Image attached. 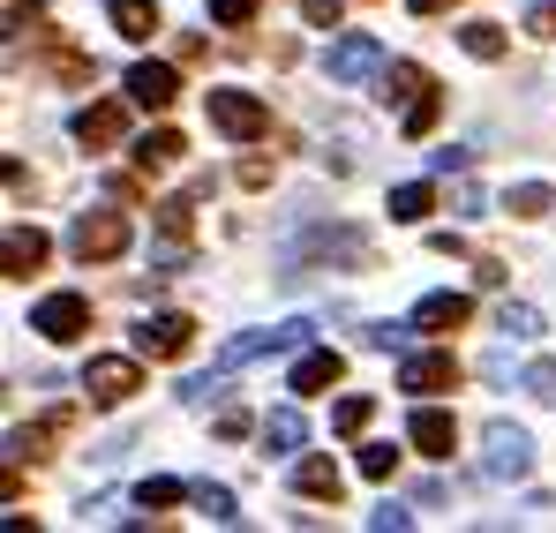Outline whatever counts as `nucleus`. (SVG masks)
Masks as SVG:
<instances>
[{"label":"nucleus","instance_id":"f257e3e1","mask_svg":"<svg viewBox=\"0 0 556 533\" xmlns=\"http://www.w3.org/2000/svg\"><path fill=\"white\" fill-rule=\"evenodd\" d=\"M481 473L489 481H527L534 473V436L511 429V421H489L481 429Z\"/></svg>","mask_w":556,"mask_h":533},{"label":"nucleus","instance_id":"f03ea898","mask_svg":"<svg viewBox=\"0 0 556 533\" xmlns=\"http://www.w3.org/2000/svg\"><path fill=\"white\" fill-rule=\"evenodd\" d=\"M128 249V218L121 211H84L76 226H68V256L76 264H113Z\"/></svg>","mask_w":556,"mask_h":533},{"label":"nucleus","instance_id":"7ed1b4c3","mask_svg":"<svg viewBox=\"0 0 556 533\" xmlns=\"http://www.w3.org/2000/svg\"><path fill=\"white\" fill-rule=\"evenodd\" d=\"M211 120H218V136H233V143H256V136L271 128L264 98H249V90H211Z\"/></svg>","mask_w":556,"mask_h":533},{"label":"nucleus","instance_id":"20e7f679","mask_svg":"<svg viewBox=\"0 0 556 533\" xmlns=\"http://www.w3.org/2000/svg\"><path fill=\"white\" fill-rule=\"evenodd\" d=\"M84 323H91V301H84V293H46V301L30 308V331H38V339H53V346L84 339Z\"/></svg>","mask_w":556,"mask_h":533},{"label":"nucleus","instance_id":"39448f33","mask_svg":"<svg viewBox=\"0 0 556 533\" xmlns=\"http://www.w3.org/2000/svg\"><path fill=\"white\" fill-rule=\"evenodd\" d=\"M84 391H91V406H121V398L143 391V368L128 354H98L91 368H84Z\"/></svg>","mask_w":556,"mask_h":533},{"label":"nucleus","instance_id":"423d86ee","mask_svg":"<svg viewBox=\"0 0 556 533\" xmlns=\"http://www.w3.org/2000/svg\"><path fill=\"white\" fill-rule=\"evenodd\" d=\"M452 383H459V360L444 354V346L399 360V391H414V398H437V391H452Z\"/></svg>","mask_w":556,"mask_h":533},{"label":"nucleus","instance_id":"0eeeda50","mask_svg":"<svg viewBox=\"0 0 556 533\" xmlns=\"http://www.w3.org/2000/svg\"><path fill=\"white\" fill-rule=\"evenodd\" d=\"M121 90H128V105H143V113H166V105L181 98V68H166V61H136Z\"/></svg>","mask_w":556,"mask_h":533},{"label":"nucleus","instance_id":"6e6552de","mask_svg":"<svg viewBox=\"0 0 556 533\" xmlns=\"http://www.w3.org/2000/svg\"><path fill=\"white\" fill-rule=\"evenodd\" d=\"M188 346H195V323L188 316H143L136 323V354L143 360H181Z\"/></svg>","mask_w":556,"mask_h":533},{"label":"nucleus","instance_id":"1a4fd4ad","mask_svg":"<svg viewBox=\"0 0 556 533\" xmlns=\"http://www.w3.org/2000/svg\"><path fill=\"white\" fill-rule=\"evenodd\" d=\"M324 68H331V84H369V76H383V46L376 38H339L324 53Z\"/></svg>","mask_w":556,"mask_h":533},{"label":"nucleus","instance_id":"9d476101","mask_svg":"<svg viewBox=\"0 0 556 533\" xmlns=\"http://www.w3.org/2000/svg\"><path fill=\"white\" fill-rule=\"evenodd\" d=\"M406 444L421 450V458H452V444H459V421H452L444 406H414V421H406Z\"/></svg>","mask_w":556,"mask_h":533},{"label":"nucleus","instance_id":"9b49d317","mask_svg":"<svg viewBox=\"0 0 556 533\" xmlns=\"http://www.w3.org/2000/svg\"><path fill=\"white\" fill-rule=\"evenodd\" d=\"M308 339V323H271V331H249V339H233L226 346V368H249V360H264V354H293Z\"/></svg>","mask_w":556,"mask_h":533},{"label":"nucleus","instance_id":"f8f14e48","mask_svg":"<svg viewBox=\"0 0 556 533\" xmlns=\"http://www.w3.org/2000/svg\"><path fill=\"white\" fill-rule=\"evenodd\" d=\"M53 256V241L38 233V226H15V233H0V278H30V270Z\"/></svg>","mask_w":556,"mask_h":533},{"label":"nucleus","instance_id":"ddd939ff","mask_svg":"<svg viewBox=\"0 0 556 533\" xmlns=\"http://www.w3.org/2000/svg\"><path fill=\"white\" fill-rule=\"evenodd\" d=\"M466 316H473L466 293H421V301H414V331H459Z\"/></svg>","mask_w":556,"mask_h":533},{"label":"nucleus","instance_id":"4468645a","mask_svg":"<svg viewBox=\"0 0 556 533\" xmlns=\"http://www.w3.org/2000/svg\"><path fill=\"white\" fill-rule=\"evenodd\" d=\"M76 143H91V151H105V143H121V98H105V105H84L76 120Z\"/></svg>","mask_w":556,"mask_h":533},{"label":"nucleus","instance_id":"2eb2a0df","mask_svg":"<svg viewBox=\"0 0 556 533\" xmlns=\"http://www.w3.org/2000/svg\"><path fill=\"white\" fill-rule=\"evenodd\" d=\"M339 376H346V360H339V354H324V346L293 360V391H301V398H308V391H331Z\"/></svg>","mask_w":556,"mask_h":533},{"label":"nucleus","instance_id":"dca6fc26","mask_svg":"<svg viewBox=\"0 0 556 533\" xmlns=\"http://www.w3.org/2000/svg\"><path fill=\"white\" fill-rule=\"evenodd\" d=\"M293 488H301V496H316V504H339V488H346V481H339V466H331V458H301V466H293Z\"/></svg>","mask_w":556,"mask_h":533},{"label":"nucleus","instance_id":"f3484780","mask_svg":"<svg viewBox=\"0 0 556 533\" xmlns=\"http://www.w3.org/2000/svg\"><path fill=\"white\" fill-rule=\"evenodd\" d=\"M264 444H271L278 458H293V450L308 444V421H301V406H278L271 421H264Z\"/></svg>","mask_w":556,"mask_h":533},{"label":"nucleus","instance_id":"a211bd4d","mask_svg":"<svg viewBox=\"0 0 556 533\" xmlns=\"http://www.w3.org/2000/svg\"><path fill=\"white\" fill-rule=\"evenodd\" d=\"M429 211H437V188H429V180H406V188H391V218H399V226H421Z\"/></svg>","mask_w":556,"mask_h":533},{"label":"nucleus","instance_id":"6ab92c4d","mask_svg":"<svg viewBox=\"0 0 556 533\" xmlns=\"http://www.w3.org/2000/svg\"><path fill=\"white\" fill-rule=\"evenodd\" d=\"M188 504H195V511H203L211 526H233V519H241L233 488H218V481H195V488H188Z\"/></svg>","mask_w":556,"mask_h":533},{"label":"nucleus","instance_id":"aec40b11","mask_svg":"<svg viewBox=\"0 0 556 533\" xmlns=\"http://www.w3.org/2000/svg\"><path fill=\"white\" fill-rule=\"evenodd\" d=\"M105 15H113L121 38H151V30H159V8H151V0H105Z\"/></svg>","mask_w":556,"mask_h":533},{"label":"nucleus","instance_id":"412c9836","mask_svg":"<svg viewBox=\"0 0 556 533\" xmlns=\"http://www.w3.org/2000/svg\"><path fill=\"white\" fill-rule=\"evenodd\" d=\"M421 90H429V76H421L414 61H383V98L406 105V98H421Z\"/></svg>","mask_w":556,"mask_h":533},{"label":"nucleus","instance_id":"4be33fe9","mask_svg":"<svg viewBox=\"0 0 556 533\" xmlns=\"http://www.w3.org/2000/svg\"><path fill=\"white\" fill-rule=\"evenodd\" d=\"M496 331H504V339H542V308L504 301V308H496Z\"/></svg>","mask_w":556,"mask_h":533},{"label":"nucleus","instance_id":"5701e85b","mask_svg":"<svg viewBox=\"0 0 556 533\" xmlns=\"http://www.w3.org/2000/svg\"><path fill=\"white\" fill-rule=\"evenodd\" d=\"M181 151H188V143H181V136H174V128H151V136L136 143V166H174Z\"/></svg>","mask_w":556,"mask_h":533},{"label":"nucleus","instance_id":"b1692460","mask_svg":"<svg viewBox=\"0 0 556 533\" xmlns=\"http://www.w3.org/2000/svg\"><path fill=\"white\" fill-rule=\"evenodd\" d=\"M549 203H556V195H549V188H542V180H519V188L504 195V211H511V218H542Z\"/></svg>","mask_w":556,"mask_h":533},{"label":"nucleus","instance_id":"393cba45","mask_svg":"<svg viewBox=\"0 0 556 533\" xmlns=\"http://www.w3.org/2000/svg\"><path fill=\"white\" fill-rule=\"evenodd\" d=\"M459 46L473 53V61H504V30H496V23H466Z\"/></svg>","mask_w":556,"mask_h":533},{"label":"nucleus","instance_id":"a878e982","mask_svg":"<svg viewBox=\"0 0 556 533\" xmlns=\"http://www.w3.org/2000/svg\"><path fill=\"white\" fill-rule=\"evenodd\" d=\"M437 113H444V98H437V84L421 90V98H406V136H429V128H437Z\"/></svg>","mask_w":556,"mask_h":533},{"label":"nucleus","instance_id":"bb28decb","mask_svg":"<svg viewBox=\"0 0 556 533\" xmlns=\"http://www.w3.org/2000/svg\"><path fill=\"white\" fill-rule=\"evenodd\" d=\"M188 488L181 481H174V473H159V481H136V504H143V511H166V504H181Z\"/></svg>","mask_w":556,"mask_h":533},{"label":"nucleus","instance_id":"cd10ccee","mask_svg":"<svg viewBox=\"0 0 556 533\" xmlns=\"http://www.w3.org/2000/svg\"><path fill=\"white\" fill-rule=\"evenodd\" d=\"M369 414H376V398H339V406H331V429H339V436H362Z\"/></svg>","mask_w":556,"mask_h":533},{"label":"nucleus","instance_id":"c85d7f7f","mask_svg":"<svg viewBox=\"0 0 556 533\" xmlns=\"http://www.w3.org/2000/svg\"><path fill=\"white\" fill-rule=\"evenodd\" d=\"M61 436V421H38V429H15L8 436V450H23V458H46V444Z\"/></svg>","mask_w":556,"mask_h":533},{"label":"nucleus","instance_id":"c756f323","mask_svg":"<svg viewBox=\"0 0 556 533\" xmlns=\"http://www.w3.org/2000/svg\"><path fill=\"white\" fill-rule=\"evenodd\" d=\"M38 23H46V8H38V0H23V8H8V15H0V38H30Z\"/></svg>","mask_w":556,"mask_h":533},{"label":"nucleus","instance_id":"7c9ffc66","mask_svg":"<svg viewBox=\"0 0 556 533\" xmlns=\"http://www.w3.org/2000/svg\"><path fill=\"white\" fill-rule=\"evenodd\" d=\"M362 473L369 481H391L399 473V444H362Z\"/></svg>","mask_w":556,"mask_h":533},{"label":"nucleus","instance_id":"2f4dec72","mask_svg":"<svg viewBox=\"0 0 556 533\" xmlns=\"http://www.w3.org/2000/svg\"><path fill=\"white\" fill-rule=\"evenodd\" d=\"M519 383H527V398H542V406H556V360H534V368H527Z\"/></svg>","mask_w":556,"mask_h":533},{"label":"nucleus","instance_id":"473e14b6","mask_svg":"<svg viewBox=\"0 0 556 533\" xmlns=\"http://www.w3.org/2000/svg\"><path fill=\"white\" fill-rule=\"evenodd\" d=\"M369 526H376V533H406V526H414V511H406V504H376Z\"/></svg>","mask_w":556,"mask_h":533},{"label":"nucleus","instance_id":"72a5a7b5","mask_svg":"<svg viewBox=\"0 0 556 533\" xmlns=\"http://www.w3.org/2000/svg\"><path fill=\"white\" fill-rule=\"evenodd\" d=\"M362 339H369L376 354H399V346H406V323H369Z\"/></svg>","mask_w":556,"mask_h":533},{"label":"nucleus","instance_id":"f704fd0d","mask_svg":"<svg viewBox=\"0 0 556 533\" xmlns=\"http://www.w3.org/2000/svg\"><path fill=\"white\" fill-rule=\"evenodd\" d=\"M301 15H308V23H316V30H331V23H339V15H346V0H301Z\"/></svg>","mask_w":556,"mask_h":533},{"label":"nucleus","instance_id":"c9c22d12","mask_svg":"<svg viewBox=\"0 0 556 533\" xmlns=\"http://www.w3.org/2000/svg\"><path fill=\"white\" fill-rule=\"evenodd\" d=\"M256 8H264V0H211V15H218V23H226V30H233V23H249V15H256Z\"/></svg>","mask_w":556,"mask_h":533},{"label":"nucleus","instance_id":"e433bc0d","mask_svg":"<svg viewBox=\"0 0 556 533\" xmlns=\"http://www.w3.org/2000/svg\"><path fill=\"white\" fill-rule=\"evenodd\" d=\"M527 30H534V38H556V0H534V8H527Z\"/></svg>","mask_w":556,"mask_h":533},{"label":"nucleus","instance_id":"4c0bfd02","mask_svg":"<svg viewBox=\"0 0 556 533\" xmlns=\"http://www.w3.org/2000/svg\"><path fill=\"white\" fill-rule=\"evenodd\" d=\"M159 226H166V233H181V241H188V203H181V195H174V203H159Z\"/></svg>","mask_w":556,"mask_h":533},{"label":"nucleus","instance_id":"58836bf2","mask_svg":"<svg viewBox=\"0 0 556 533\" xmlns=\"http://www.w3.org/2000/svg\"><path fill=\"white\" fill-rule=\"evenodd\" d=\"M15 488H23V481H15V466H0V504H8Z\"/></svg>","mask_w":556,"mask_h":533},{"label":"nucleus","instance_id":"ea45409f","mask_svg":"<svg viewBox=\"0 0 556 533\" xmlns=\"http://www.w3.org/2000/svg\"><path fill=\"white\" fill-rule=\"evenodd\" d=\"M406 8H414V15H444L452 0H406Z\"/></svg>","mask_w":556,"mask_h":533},{"label":"nucleus","instance_id":"a19ab883","mask_svg":"<svg viewBox=\"0 0 556 533\" xmlns=\"http://www.w3.org/2000/svg\"><path fill=\"white\" fill-rule=\"evenodd\" d=\"M15 174H23V166H15V158H0V180H15Z\"/></svg>","mask_w":556,"mask_h":533}]
</instances>
